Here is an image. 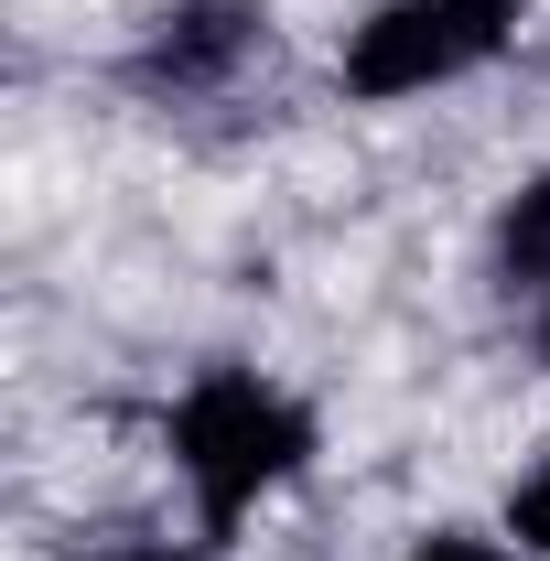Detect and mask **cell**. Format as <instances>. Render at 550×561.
I'll return each instance as SVG.
<instances>
[{"instance_id": "7", "label": "cell", "mask_w": 550, "mask_h": 561, "mask_svg": "<svg viewBox=\"0 0 550 561\" xmlns=\"http://www.w3.org/2000/svg\"><path fill=\"white\" fill-rule=\"evenodd\" d=\"M421 561H507V551H485V540H432Z\"/></svg>"}, {"instance_id": "3", "label": "cell", "mask_w": 550, "mask_h": 561, "mask_svg": "<svg viewBox=\"0 0 550 561\" xmlns=\"http://www.w3.org/2000/svg\"><path fill=\"white\" fill-rule=\"evenodd\" d=\"M249 55V11H227V0H206V11H184L162 44H151V76H173V87H195V76L238 66Z\"/></svg>"}, {"instance_id": "6", "label": "cell", "mask_w": 550, "mask_h": 561, "mask_svg": "<svg viewBox=\"0 0 550 561\" xmlns=\"http://www.w3.org/2000/svg\"><path fill=\"white\" fill-rule=\"evenodd\" d=\"M98 561H206V551H173V540H130V551H98Z\"/></svg>"}, {"instance_id": "8", "label": "cell", "mask_w": 550, "mask_h": 561, "mask_svg": "<svg viewBox=\"0 0 550 561\" xmlns=\"http://www.w3.org/2000/svg\"><path fill=\"white\" fill-rule=\"evenodd\" d=\"M540 346H550V324H540Z\"/></svg>"}, {"instance_id": "4", "label": "cell", "mask_w": 550, "mask_h": 561, "mask_svg": "<svg viewBox=\"0 0 550 561\" xmlns=\"http://www.w3.org/2000/svg\"><path fill=\"white\" fill-rule=\"evenodd\" d=\"M496 249H507V280H550V173L507 206V238Z\"/></svg>"}, {"instance_id": "2", "label": "cell", "mask_w": 550, "mask_h": 561, "mask_svg": "<svg viewBox=\"0 0 550 561\" xmlns=\"http://www.w3.org/2000/svg\"><path fill=\"white\" fill-rule=\"evenodd\" d=\"M518 0H389L378 22H356L345 44V87L356 98H411V87H443V76L485 66L507 44Z\"/></svg>"}, {"instance_id": "5", "label": "cell", "mask_w": 550, "mask_h": 561, "mask_svg": "<svg viewBox=\"0 0 550 561\" xmlns=\"http://www.w3.org/2000/svg\"><path fill=\"white\" fill-rule=\"evenodd\" d=\"M518 529H529V540H540V551H550V465H540V476H529V486H518Z\"/></svg>"}, {"instance_id": "1", "label": "cell", "mask_w": 550, "mask_h": 561, "mask_svg": "<svg viewBox=\"0 0 550 561\" xmlns=\"http://www.w3.org/2000/svg\"><path fill=\"white\" fill-rule=\"evenodd\" d=\"M173 454H184V476L206 496V518H238L260 486H280L302 454H313V432L291 400H271L260 378H238V367H216L206 389L173 411Z\"/></svg>"}]
</instances>
